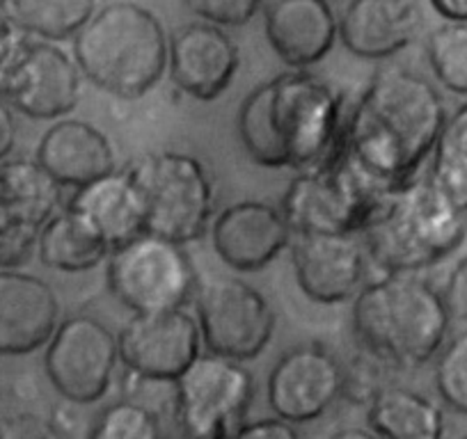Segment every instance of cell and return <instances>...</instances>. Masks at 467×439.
Wrapping results in <instances>:
<instances>
[{"mask_svg":"<svg viewBox=\"0 0 467 439\" xmlns=\"http://www.w3.org/2000/svg\"><path fill=\"white\" fill-rule=\"evenodd\" d=\"M442 293L451 316L458 321H467V254L458 259L456 266L451 268Z\"/></svg>","mask_w":467,"mask_h":439,"instance_id":"e575fe53","label":"cell"},{"mask_svg":"<svg viewBox=\"0 0 467 439\" xmlns=\"http://www.w3.org/2000/svg\"><path fill=\"white\" fill-rule=\"evenodd\" d=\"M88 439H163V430L147 405L117 401L99 412Z\"/></svg>","mask_w":467,"mask_h":439,"instance_id":"f1b7e54d","label":"cell"},{"mask_svg":"<svg viewBox=\"0 0 467 439\" xmlns=\"http://www.w3.org/2000/svg\"><path fill=\"white\" fill-rule=\"evenodd\" d=\"M451 322L442 291L417 272H383L353 298L358 346L394 371L431 364L447 343Z\"/></svg>","mask_w":467,"mask_h":439,"instance_id":"3957f363","label":"cell"},{"mask_svg":"<svg viewBox=\"0 0 467 439\" xmlns=\"http://www.w3.org/2000/svg\"><path fill=\"white\" fill-rule=\"evenodd\" d=\"M346 115L344 97L327 80L291 69L248 92L236 128L257 165L303 172L344 156Z\"/></svg>","mask_w":467,"mask_h":439,"instance_id":"7a4b0ae2","label":"cell"},{"mask_svg":"<svg viewBox=\"0 0 467 439\" xmlns=\"http://www.w3.org/2000/svg\"><path fill=\"white\" fill-rule=\"evenodd\" d=\"M426 60L440 87L467 97V21H444L431 30Z\"/></svg>","mask_w":467,"mask_h":439,"instance_id":"83f0119b","label":"cell"},{"mask_svg":"<svg viewBox=\"0 0 467 439\" xmlns=\"http://www.w3.org/2000/svg\"><path fill=\"white\" fill-rule=\"evenodd\" d=\"M16 147V119L15 110L0 97V163L10 158Z\"/></svg>","mask_w":467,"mask_h":439,"instance_id":"d590c367","label":"cell"},{"mask_svg":"<svg viewBox=\"0 0 467 439\" xmlns=\"http://www.w3.org/2000/svg\"><path fill=\"white\" fill-rule=\"evenodd\" d=\"M202 343L227 360L250 362L275 334V311L266 295L241 277H213L197 286Z\"/></svg>","mask_w":467,"mask_h":439,"instance_id":"30bf717a","label":"cell"},{"mask_svg":"<svg viewBox=\"0 0 467 439\" xmlns=\"http://www.w3.org/2000/svg\"><path fill=\"white\" fill-rule=\"evenodd\" d=\"M83 71L74 56L48 39L24 35L0 69V97L30 119H62L78 106Z\"/></svg>","mask_w":467,"mask_h":439,"instance_id":"8fae6325","label":"cell"},{"mask_svg":"<svg viewBox=\"0 0 467 439\" xmlns=\"http://www.w3.org/2000/svg\"><path fill=\"white\" fill-rule=\"evenodd\" d=\"M429 179L467 213V101L444 119L431 154Z\"/></svg>","mask_w":467,"mask_h":439,"instance_id":"4316f807","label":"cell"},{"mask_svg":"<svg viewBox=\"0 0 467 439\" xmlns=\"http://www.w3.org/2000/svg\"><path fill=\"white\" fill-rule=\"evenodd\" d=\"M344 369V398H348L350 403H358V405H369L380 389L392 384L389 383V373H394L392 366L380 360V357L371 355L365 348H360V355Z\"/></svg>","mask_w":467,"mask_h":439,"instance_id":"4dcf8cb0","label":"cell"},{"mask_svg":"<svg viewBox=\"0 0 467 439\" xmlns=\"http://www.w3.org/2000/svg\"><path fill=\"white\" fill-rule=\"evenodd\" d=\"M447 115L433 80L406 66H389L348 107L344 156L374 186H399L417 177L431 158Z\"/></svg>","mask_w":467,"mask_h":439,"instance_id":"6da1fadb","label":"cell"},{"mask_svg":"<svg viewBox=\"0 0 467 439\" xmlns=\"http://www.w3.org/2000/svg\"><path fill=\"white\" fill-rule=\"evenodd\" d=\"M458 439H467V434H462V437H458Z\"/></svg>","mask_w":467,"mask_h":439,"instance_id":"ab89813d","label":"cell"},{"mask_svg":"<svg viewBox=\"0 0 467 439\" xmlns=\"http://www.w3.org/2000/svg\"><path fill=\"white\" fill-rule=\"evenodd\" d=\"M188 12L220 28H241L250 24L266 0H182Z\"/></svg>","mask_w":467,"mask_h":439,"instance_id":"1f68e13d","label":"cell"},{"mask_svg":"<svg viewBox=\"0 0 467 439\" xmlns=\"http://www.w3.org/2000/svg\"><path fill=\"white\" fill-rule=\"evenodd\" d=\"M179 439H229L254 398V378L241 362L209 352L174 380Z\"/></svg>","mask_w":467,"mask_h":439,"instance_id":"9c48e42d","label":"cell"},{"mask_svg":"<svg viewBox=\"0 0 467 439\" xmlns=\"http://www.w3.org/2000/svg\"><path fill=\"white\" fill-rule=\"evenodd\" d=\"M110 252L92 227L67 206L48 220L37 240L39 261L57 272L94 271L108 261Z\"/></svg>","mask_w":467,"mask_h":439,"instance_id":"d4e9b609","label":"cell"},{"mask_svg":"<svg viewBox=\"0 0 467 439\" xmlns=\"http://www.w3.org/2000/svg\"><path fill=\"white\" fill-rule=\"evenodd\" d=\"M168 51L170 35L161 16L136 0H117L78 30L71 56L94 87L133 101L168 74Z\"/></svg>","mask_w":467,"mask_h":439,"instance_id":"5b68a950","label":"cell"},{"mask_svg":"<svg viewBox=\"0 0 467 439\" xmlns=\"http://www.w3.org/2000/svg\"><path fill=\"white\" fill-rule=\"evenodd\" d=\"M119 362L133 375L174 383L202 355V330L195 313L182 309L133 313L117 332Z\"/></svg>","mask_w":467,"mask_h":439,"instance_id":"5bb4252c","label":"cell"},{"mask_svg":"<svg viewBox=\"0 0 467 439\" xmlns=\"http://www.w3.org/2000/svg\"><path fill=\"white\" fill-rule=\"evenodd\" d=\"M0 10L28 37L65 42L97 12V0H0Z\"/></svg>","mask_w":467,"mask_h":439,"instance_id":"484cf974","label":"cell"},{"mask_svg":"<svg viewBox=\"0 0 467 439\" xmlns=\"http://www.w3.org/2000/svg\"><path fill=\"white\" fill-rule=\"evenodd\" d=\"M367 424L380 439H444L447 416L435 401L401 384H388L367 405Z\"/></svg>","mask_w":467,"mask_h":439,"instance_id":"cb8c5ba5","label":"cell"},{"mask_svg":"<svg viewBox=\"0 0 467 439\" xmlns=\"http://www.w3.org/2000/svg\"><path fill=\"white\" fill-rule=\"evenodd\" d=\"M264 28L275 56L291 69L318 65L339 39V19L327 0H273Z\"/></svg>","mask_w":467,"mask_h":439,"instance_id":"7402d4cb","label":"cell"},{"mask_svg":"<svg viewBox=\"0 0 467 439\" xmlns=\"http://www.w3.org/2000/svg\"><path fill=\"white\" fill-rule=\"evenodd\" d=\"M330 439H380V437L376 433H371V430H365V428H344V430H339V433L332 434Z\"/></svg>","mask_w":467,"mask_h":439,"instance_id":"f35d334b","label":"cell"},{"mask_svg":"<svg viewBox=\"0 0 467 439\" xmlns=\"http://www.w3.org/2000/svg\"><path fill=\"white\" fill-rule=\"evenodd\" d=\"M35 158L62 188L74 190L117 169L112 142L85 119H57L39 140Z\"/></svg>","mask_w":467,"mask_h":439,"instance_id":"603a6c76","label":"cell"},{"mask_svg":"<svg viewBox=\"0 0 467 439\" xmlns=\"http://www.w3.org/2000/svg\"><path fill=\"white\" fill-rule=\"evenodd\" d=\"M62 199L65 188L37 158L0 163V271L19 268L37 252L39 234Z\"/></svg>","mask_w":467,"mask_h":439,"instance_id":"4fadbf2b","label":"cell"},{"mask_svg":"<svg viewBox=\"0 0 467 439\" xmlns=\"http://www.w3.org/2000/svg\"><path fill=\"white\" fill-rule=\"evenodd\" d=\"M108 289L133 313L182 309L197 293V277L183 245L145 231L108 257Z\"/></svg>","mask_w":467,"mask_h":439,"instance_id":"ba28073f","label":"cell"},{"mask_svg":"<svg viewBox=\"0 0 467 439\" xmlns=\"http://www.w3.org/2000/svg\"><path fill=\"white\" fill-rule=\"evenodd\" d=\"M294 231L280 206L241 199L220 210L211 222L215 254L236 272H257L289 250Z\"/></svg>","mask_w":467,"mask_h":439,"instance_id":"e0dca14e","label":"cell"},{"mask_svg":"<svg viewBox=\"0 0 467 439\" xmlns=\"http://www.w3.org/2000/svg\"><path fill=\"white\" fill-rule=\"evenodd\" d=\"M421 24V0H348L339 16V42L362 60H385L410 46Z\"/></svg>","mask_w":467,"mask_h":439,"instance_id":"ffe728a7","label":"cell"},{"mask_svg":"<svg viewBox=\"0 0 467 439\" xmlns=\"http://www.w3.org/2000/svg\"><path fill=\"white\" fill-rule=\"evenodd\" d=\"M444 21H467V0H431Z\"/></svg>","mask_w":467,"mask_h":439,"instance_id":"74e56055","label":"cell"},{"mask_svg":"<svg viewBox=\"0 0 467 439\" xmlns=\"http://www.w3.org/2000/svg\"><path fill=\"white\" fill-rule=\"evenodd\" d=\"M129 165L140 183L150 234L188 245L211 230L215 183L197 156L163 149Z\"/></svg>","mask_w":467,"mask_h":439,"instance_id":"8992f818","label":"cell"},{"mask_svg":"<svg viewBox=\"0 0 467 439\" xmlns=\"http://www.w3.org/2000/svg\"><path fill=\"white\" fill-rule=\"evenodd\" d=\"M239 44L220 26L195 21L170 35L168 76L174 87L197 101L223 97L239 74Z\"/></svg>","mask_w":467,"mask_h":439,"instance_id":"ac0fdd59","label":"cell"},{"mask_svg":"<svg viewBox=\"0 0 467 439\" xmlns=\"http://www.w3.org/2000/svg\"><path fill=\"white\" fill-rule=\"evenodd\" d=\"M380 190L346 156L303 169L291 179L280 209L294 234H358L376 209Z\"/></svg>","mask_w":467,"mask_h":439,"instance_id":"52a82bcc","label":"cell"},{"mask_svg":"<svg viewBox=\"0 0 467 439\" xmlns=\"http://www.w3.org/2000/svg\"><path fill=\"white\" fill-rule=\"evenodd\" d=\"M21 37H24V33H19V30L15 28V24L5 16V12L0 10V69H3V65H5L7 60H10L16 44L21 42Z\"/></svg>","mask_w":467,"mask_h":439,"instance_id":"8d00e7d4","label":"cell"},{"mask_svg":"<svg viewBox=\"0 0 467 439\" xmlns=\"http://www.w3.org/2000/svg\"><path fill=\"white\" fill-rule=\"evenodd\" d=\"M289 252L296 281L312 302H348L369 281V254L358 234H294Z\"/></svg>","mask_w":467,"mask_h":439,"instance_id":"2e32d148","label":"cell"},{"mask_svg":"<svg viewBox=\"0 0 467 439\" xmlns=\"http://www.w3.org/2000/svg\"><path fill=\"white\" fill-rule=\"evenodd\" d=\"M0 439H65L57 425L33 412L0 414Z\"/></svg>","mask_w":467,"mask_h":439,"instance_id":"d6a6232c","label":"cell"},{"mask_svg":"<svg viewBox=\"0 0 467 439\" xmlns=\"http://www.w3.org/2000/svg\"><path fill=\"white\" fill-rule=\"evenodd\" d=\"M65 206L83 218L110 250L147 231L145 199L131 165L112 169L106 177L76 188Z\"/></svg>","mask_w":467,"mask_h":439,"instance_id":"44dd1931","label":"cell"},{"mask_svg":"<svg viewBox=\"0 0 467 439\" xmlns=\"http://www.w3.org/2000/svg\"><path fill=\"white\" fill-rule=\"evenodd\" d=\"M346 369L323 343L286 351L268 373L266 398L273 414L289 424H312L344 398Z\"/></svg>","mask_w":467,"mask_h":439,"instance_id":"9a60e30c","label":"cell"},{"mask_svg":"<svg viewBox=\"0 0 467 439\" xmlns=\"http://www.w3.org/2000/svg\"><path fill=\"white\" fill-rule=\"evenodd\" d=\"M369 261L383 272H420L451 257L467 239V213L426 177L380 190L360 231Z\"/></svg>","mask_w":467,"mask_h":439,"instance_id":"277c9868","label":"cell"},{"mask_svg":"<svg viewBox=\"0 0 467 439\" xmlns=\"http://www.w3.org/2000/svg\"><path fill=\"white\" fill-rule=\"evenodd\" d=\"M433 362V384L440 401L456 414L467 416V330L449 337Z\"/></svg>","mask_w":467,"mask_h":439,"instance_id":"f546056e","label":"cell"},{"mask_svg":"<svg viewBox=\"0 0 467 439\" xmlns=\"http://www.w3.org/2000/svg\"><path fill=\"white\" fill-rule=\"evenodd\" d=\"M60 325V300L48 281L16 268L0 271V355L47 348Z\"/></svg>","mask_w":467,"mask_h":439,"instance_id":"d6986e66","label":"cell"},{"mask_svg":"<svg viewBox=\"0 0 467 439\" xmlns=\"http://www.w3.org/2000/svg\"><path fill=\"white\" fill-rule=\"evenodd\" d=\"M229 439H300V434L294 424L280 419V416H273V419L241 424Z\"/></svg>","mask_w":467,"mask_h":439,"instance_id":"836d02e7","label":"cell"},{"mask_svg":"<svg viewBox=\"0 0 467 439\" xmlns=\"http://www.w3.org/2000/svg\"><path fill=\"white\" fill-rule=\"evenodd\" d=\"M117 362V334L89 313L60 321L44 352V369L53 389L76 405H92L106 396Z\"/></svg>","mask_w":467,"mask_h":439,"instance_id":"7c38bea8","label":"cell"}]
</instances>
